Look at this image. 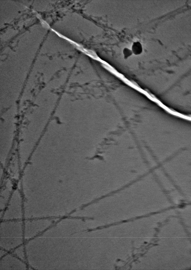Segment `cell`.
I'll list each match as a JSON object with an SVG mask.
<instances>
[{
    "label": "cell",
    "instance_id": "1",
    "mask_svg": "<svg viewBox=\"0 0 191 270\" xmlns=\"http://www.w3.org/2000/svg\"><path fill=\"white\" fill-rule=\"evenodd\" d=\"M132 51L135 55L140 54L143 51V48L141 43L138 42H134L132 46Z\"/></svg>",
    "mask_w": 191,
    "mask_h": 270
},
{
    "label": "cell",
    "instance_id": "2",
    "mask_svg": "<svg viewBox=\"0 0 191 270\" xmlns=\"http://www.w3.org/2000/svg\"><path fill=\"white\" fill-rule=\"evenodd\" d=\"M123 51V53L126 58L128 57L132 54V51L128 48H125Z\"/></svg>",
    "mask_w": 191,
    "mask_h": 270
}]
</instances>
